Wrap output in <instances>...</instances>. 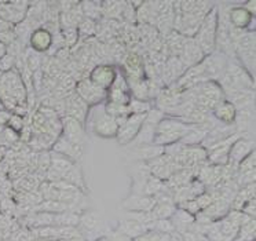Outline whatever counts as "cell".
<instances>
[{"label": "cell", "instance_id": "cell-9", "mask_svg": "<svg viewBox=\"0 0 256 241\" xmlns=\"http://www.w3.org/2000/svg\"><path fill=\"white\" fill-rule=\"evenodd\" d=\"M64 102H65V116L76 118L78 122L83 124L84 118L87 116L88 105L76 92H73L69 96H66L64 100Z\"/></svg>", "mask_w": 256, "mask_h": 241}, {"label": "cell", "instance_id": "cell-43", "mask_svg": "<svg viewBox=\"0 0 256 241\" xmlns=\"http://www.w3.org/2000/svg\"><path fill=\"white\" fill-rule=\"evenodd\" d=\"M109 241H134V240H131V238H128V237H126V236H122L120 234V233H113L110 237V240Z\"/></svg>", "mask_w": 256, "mask_h": 241}, {"label": "cell", "instance_id": "cell-24", "mask_svg": "<svg viewBox=\"0 0 256 241\" xmlns=\"http://www.w3.org/2000/svg\"><path fill=\"white\" fill-rule=\"evenodd\" d=\"M176 211L175 204H162V202H156V206L150 211L152 216L154 219H171L172 215Z\"/></svg>", "mask_w": 256, "mask_h": 241}, {"label": "cell", "instance_id": "cell-12", "mask_svg": "<svg viewBox=\"0 0 256 241\" xmlns=\"http://www.w3.org/2000/svg\"><path fill=\"white\" fill-rule=\"evenodd\" d=\"M202 56H204V54H202L198 44L194 42V39L193 38H186L184 51L178 56L184 66H196L197 64H200L202 61Z\"/></svg>", "mask_w": 256, "mask_h": 241}, {"label": "cell", "instance_id": "cell-36", "mask_svg": "<svg viewBox=\"0 0 256 241\" xmlns=\"http://www.w3.org/2000/svg\"><path fill=\"white\" fill-rule=\"evenodd\" d=\"M196 202H197V206L200 208V211H204L206 207H210L212 202H214V196H212L211 193H208V192H204L202 194H200L198 197H196L194 198Z\"/></svg>", "mask_w": 256, "mask_h": 241}, {"label": "cell", "instance_id": "cell-32", "mask_svg": "<svg viewBox=\"0 0 256 241\" xmlns=\"http://www.w3.org/2000/svg\"><path fill=\"white\" fill-rule=\"evenodd\" d=\"M25 66L28 68L32 73L42 69V56H40L39 52L34 50L29 51L28 56H26V65Z\"/></svg>", "mask_w": 256, "mask_h": 241}, {"label": "cell", "instance_id": "cell-11", "mask_svg": "<svg viewBox=\"0 0 256 241\" xmlns=\"http://www.w3.org/2000/svg\"><path fill=\"white\" fill-rule=\"evenodd\" d=\"M128 83L122 76L116 74L113 84L110 86L109 92V102L118 104V105H128L131 102V96L128 94Z\"/></svg>", "mask_w": 256, "mask_h": 241}, {"label": "cell", "instance_id": "cell-15", "mask_svg": "<svg viewBox=\"0 0 256 241\" xmlns=\"http://www.w3.org/2000/svg\"><path fill=\"white\" fill-rule=\"evenodd\" d=\"M52 43V34L50 32H47L46 29L38 28L34 29V32L29 36V44L30 48L36 52H44L51 47Z\"/></svg>", "mask_w": 256, "mask_h": 241}, {"label": "cell", "instance_id": "cell-5", "mask_svg": "<svg viewBox=\"0 0 256 241\" xmlns=\"http://www.w3.org/2000/svg\"><path fill=\"white\" fill-rule=\"evenodd\" d=\"M74 92L87 105H96V104H100L102 100H105L106 96H108V91L98 88L96 86H94L90 82V78H82V80H78Z\"/></svg>", "mask_w": 256, "mask_h": 241}, {"label": "cell", "instance_id": "cell-16", "mask_svg": "<svg viewBox=\"0 0 256 241\" xmlns=\"http://www.w3.org/2000/svg\"><path fill=\"white\" fill-rule=\"evenodd\" d=\"M145 232H148V230H146V228L144 224H140V222H136L134 219L127 218V216L120 219L118 226H117V233L126 236V237L131 238V240L138 238V237L144 234Z\"/></svg>", "mask_w": 256, "mask_h": 241}, {"label": "cell", "instance_id": "cell-39", "mask_svg": "<svg viewBox=\"0 0 256 241\" xmlns=\"http://www.w3.org/2000/svg\"><path fill=\"white\" fill-rule=\"evenodd\" d=\"M0 210H2V215H4V216H8V215H12V211L16 210V206H14V202L10 200V198H4V200H2L0 202Z\"/></svg>", "mask_w": 256, "mask_h": 241}, {"label": "cell", "instance_id": "cell-27", "mask_svg": "<svg viewBox=\"0 0 256 241\" xmlns=\"http://www.w3.org/2000/svg\"><path fill=\"white\" fill-rule=\"evenodd\" d=\"M82 12H83L84 18H88V20H92V21H96L98 18H100L102 16V12H100V3H95V2H84L82 3Z\"/></svg>", "mask_w": 256, "mask_h": 241}, {"label": "cell", "instance_id": "cell-28", "mask_svg": "<svg viewBox=\"0 0 256 241\" xmlns=\"http://www.w3.org/2000/svg\"><path fill=\"white\" fill-rule=\"evenodd\" d=\"M236 238L240 241H255V219H250L246 224H241Z\"/></svg>", "mask_w": 256, "mask_h": 241}, {"label": "cell", "instance_id": "cell-13", "mask_svg": "<svg viewBox=\"0 0 256 241\" xmlns=\"http://www.w3.org/2000/svg\"><path fill=\"white\" fill-rule=\"evenodd\" d=\"M254 146H255L254 145V140L238 138V140H236L233 145H232L230 150H228V163L234 164V166L238 167L240 162L248 156L250 152L255 150Z\"/></svg>", "mask_w": 256, "mask_h": 241}, {"label": "cell", "instance_id": "cell-26", "mask_svg": "<svg viewBox=\"0 0 256 241\" xmlns=\"http://www.w3.org/2000/svg\"><path fill=\"white\" fill-rule=\"evenodd\" d=\"M166 70H167V74L171 76V80H174V78H178L184 74V70H186V66L182 64V61L179 60L178 56H171L168 60L167 65H166Z\"/></svg>", "mask_w": 256, "mask_h": 241}, {"label": "cell", "instance_id": "cell-17", "mask_svg": "<svg viewBox=\"0 0 256 241\" xmlns=\"http://www.w3.org/2000/svg\"><path fill=\"white\" fill-rule=\"evenodd\" d=\"M124 66L127 69V74L130 80L142 78L144 64H142V56L140 54H136V52H128L127 56L124 58Z\"/></svg>", "mask_w": 256, "mask_h": 241}, {"label": "cell", "instance_id": "cell-18", "mask_svg": "<svg viewBox=\"0 0 256 241\" xmlns=\"http://www.w3.org/2000/svg\"><path fill=\"white\" fill-rule=\"evenodd\" d=\"M201 212L206 214V216L211 219V222H216V220L224 218L230 212V202L222 200V198H215L211 206L206 207Z\"/></svg>", "mask_w": 256, "mask_h": 241}, {"label": "cell", "instance_id": "cell-35", "mask_svg": "<svg viewBox=\"0 0 256 241\" xmlns=\"http://www.w3.org/2000/svg\"><path fill=\"white\" fill-rule=\"evenodd\" d=\"M78 222H82V224H84L88 230H95V228L100 224V219L95 214L87 212L82 218H78Z\"/></svg>", "mask_w": 256, "mask_h": 241}, {"label": "cell", "instance_id": "cell-22", "mask_svg": "<svg viewBox=\"0 0 256 241\" xmlns=\"http://www.w3.org/2000/svg\"><path fill=\"white\" fill-rule=\"evenodd\" d=\"M184 42H186V38L182 36L179 32H176V30H171V32L167 34L166 47H167L168 51L171 52V56H179L182 54V51H184Z\"/></svg>", "mask_w": 256, "mask_h": 241}, {"label": "cell", "instance_id": "cell-19", "mask_svg": "<svg viewBox=\"0 0 256 241\" xmlns=\"http://www.w3.org/2000/svg\"><path fill=\"white\" fill-rule=\"evenodd\" d=\"M214 114L215 118L223 124H234L236 120V114H237V109L232 102L228 101H220L214 109Z\"/></svg>", "mask_w": 256, "mask_h": 241}, {"label": "cell", "instance_id": "cell-40", "mask_svg": "<svg viewBox=\"0 0 256 241\" xmlns=\"http://www.w3.org/2000/svg\"><path fill=\"white\" fill-rule=\"evenodd\" d=\"M14 64H16V58L6 54V56L0 60V69H2L3 72H8V70H12V68Z\"/></svg>", "mask_w": 256, "mask_h": 241}, {"label": "cell", "instance_id": "cell-2", "mask_svg": "<svg viewBox=\"0 0 256 241\" xmlns=\"http://www.w3.org/2000/svg\"><path fill=\"white\" fill-rule=\"evenodd\" d=\"M216 29H218V8L212 7L206 14L200 28L194 34V42L202 51V54H212L216 47Z\"/></svg>", "mask_w": 256, "mask_h": 241}, {"label": "cell", "instance_id": "cell-44", "mask_svg": "<svg viewBox=\"0 0 256 241\" xmlns=\"http://www.w3.org/2000/svg\"><path fill=\"white\" fill-rule=\"evenodd\" d=\"M6 153H7V149L4 146H0V163L4 160V157H6Z\"/></svg>", "mask_w": 256, "mask_h": 241}, {"label": "cell", "instance_id": "cell-21", "mask_svg": "<svg viewBox=\"0 0 256 241\" xmlns=\"http://www.w3.org/2000/svg\"><path fill=\"white\" fill-rule=\"evenodd\" d=\"M50 156H51L50 168L56 171V172H58V174H61L62 176L66 174L68 171H69V170L72 168L73 166L76 164L73 160H70L69 157L62 156V154L56 153V152H50Z\"/></svg>", "mask_w": 256, "mask_h": 241}, {"label": "cell", "instance_id": "cell-41", "mask_svg": "<svg viewBox=\"0 0 256 241\" xmlns=\"http://www.w3.org/2000/svg\"><path fill=\"white\" fill-rule=\"evenodd\" d=\"M10 118H12V113L8 112L7 109H0V127L6 126Z\"/></svg>", "mask_w": 256, "mask_h": 241}, {"label": "cell", "instance_id": "cell-14", "mask_svg": "<svg viewBox=\"0 0 256 241\" xmlns=\"http://www.w3.org/2000/svg\"><path fill=\"white\" fill-rule=\"evenodd\" d=\"M52 152L60 153L62 156L69 157L70 160L76 162V160H78L80 157L83 156V146L76 145V144L68 140L66 138H64L61 135V136L56 140V144L52 145Z\"/></svg>", "mask_w": 256, "mask_h": 241}, {"label": "cell", "instance_id": "cell-46", "mask_svg": "<svg viewBox=\"0 0 256 241\" xmlns=\"http://www.w3.org/2000/svg\"><path fill=\"white\" fill-rule=\"evenodd\" d=\"M100 241H105V238H100Z\"/></svg>", "mask_w": 256, "mask_h": 241}, {"label": "cell", "instance_id": "cell-20", "mask_svg": "<svg viewBox=\"0 0 256 241\" xmlns=\"http://www.w3.org/2000/svg\"><path fill=\"white\" fill-rule=\"evenodd\" d=\"M252 21V16L245 10L244 7H233L228 10V22L233 28L245 29Z\"/></svg>", "mask_w": 256, "mask_h": 241}, {"label": "cell", "instance_id": "cell-37", "mask_svg": "<svg viewBox=\"0 0 256 241\" xmlns=\"http://www.w3.org/2000/svg\"><path fill=\"white\" fill-rule=\"evenodd\" d=\"M7 126H8V128L12 130L14 132H21L24 128V118L22 116H18V114H12V118H10V120H8V123H7Z\"/></svg>", "mask_w": 256, "mask_h": 241}, {"label": "cell", "instance_id": "cell-45", "mask_svg": "<svg viewBox=\"0 0 256 241\" xmlns=\"http://www.w3.org/2000/svg\"><path fill=\"white\" fill-rule=\"evenodd\" d=\"M7 54V47L3 43H0V60Z\"/></svg>", "mask_w": 256, "mask_h": 241}, {"label": "cell", "instance_id": "cell-31", "mask_svg": "<svg viewBox=\"0 0 256 241\" xmlns=\"http://www.w3.org/2000/svg\"><path fill=\"white\" fill-rule=\"evenodd\" d=\"M61 36L65 43V47L70 48L73 46H76L78 42V28H69V29H62Z\"/></svg>", "mask_w": 256, "mask_h": 241}, {"label": "cell", "instance_id": "cell-29", "mask_svg": "<svg viewBox=\"0 0 256 241\" xmlns=\"http://www.w3.org/2000/svg\"><path fill=\"white\" fill-rule=\"evenodd\" d=\"M78 36H82V38H90L96 32V22L88 18H84L78 25Z\"/></svg>", "mask_w": 256, "mask_h": 241}, {"label": "cell", "instance_id": "cell-34", "mask_svg": "<svg viewBox=\"0 0 256 241\" xmlns=\"http://www.w3.org/2000/svg\"><path fill=\"white\" fill-rule=\"evenodd\" d=\"M50 152H40V153H38V167H36V171H40V172H44L46 174V171L50 168Z\"/></svg>", "mask_w": 256, "mask_h": 241}, {"label": "cell", "instance_id": "cell-10", "mask_svg": "<svg viewBox=\"0 0 256 241\" xmlns=\"http://www.w3.org/2000/svg\"><path fill=\"white\" fill-rule=\"evenodd\" d=\"M154 206H156L154 196H146V194H134L122 202V207L128 212H140V211L150 212Z\"/></svg>", "mask_w": 256, "mask_h": 241}, {"label": "cell", "instance_id": "cell-8", "mask_svg": "<svg viewBox=\"0 0 256 241\" xmlns=\"http://www.w3.org/2000/svg\"><path fill=\"white\" fill-rule=\"evenodd\" d=\"M62 136L66 138L68 140H70L76 145L83 146L84 138H86V134H84L83 124L78 122L76 118H62Z\"/></svg>", "mask_w": 256, "mask_h": 241}, {"label": "cell", "instance_id": "cell-4", "mask_svg": "<svg viewBox=\"0 0 256 241\" xmlns=\"http://www.w3.org/2000/svg\"><path fill=\"white\" fill-rule=\"evenodd\" d=\"M162 118H164V113L162 110H158V109L148 112L145 122L142 124L138 135H136L138 145H146V144H152L153 142L157 126H158V123L162 122Z\"/></svg>", "mask_w": 256, "mask_h": 241}, {"label": "cell", "instance_id": "cell-23", "mask_svg": "<svg viewBox=\"0 0 256 241\" xmlns=\"http://www.w3.org/2000/svg\"><path fill=\"white\" fill-rule=\"evenodd\" d=\"M135 154H136V158L138 160H145V162H152L158 156L164 154V148L158 145H140L136 148L135 150Z\"/></svg>", "mask_w": 256, "mask_h": 241}, {"label": "cell", "instance_id": "cell-38", "mask_svg": "<svg viewBox=\"0 0 256 241\" xmlns=\"http://www.w3.org/2000/svg\"><path fill=\"white\" fill-rule=\"evenodd\" d=\"M16 40H17V36L14 34V30L6 29V30L0 32V43H3L6 47L8 44H12V42H16Z\"/></svg>", "mask_w": 256, "mask_h": 241}, {"label": "cell", "instance_id": "cell-6", "mask_svg": "<svg viewBox=\"0 0 256 241\" xmlns=\"http://www.w3.org/2000/svg\"><path fill=\"white\" fill-rule=\"evenodd\" d=\"M94 132L100 135L102 138H110V136H116L117 130H118V124H117L116 118H112L110 114L105 112V108L100 109L98 116L94 118Z\"/></svg>", "mask_w": 256, "mask_h": 241}, {"label": "cell", "instance_id": "cell-30", "mask_svg": "<svg viewBox=\"0 0 256 241\" xmlns=\"http://www.w3.org/2000/svg\"><path fill=\"white\" fill-rule=\"evenodd\" d=\"M134 241H171V234L156 232V230H148Z\"/></svg>", "mask_w": 256, "mask_h": 241}, {"label": "cell", "instance_id": "cell-25", "mask_svg": "<svg viewBox=\"0 0 256 241\" xmlns=\"http://www.w3.org/2000/svg\"><path fill=\"white\" fill-rule=\"evenodd\" d=\"M62 180H65L70 185L76 186L78 189H84V178L82 174V170L78 166H73L72 168L68 171L66 174L62 176Z\"/></svg>", "mask_w": 256, "mask_h": 241}, {"label": "cell", "instance_id": "cell-7", "mask_svg": "<svg viewBox=\"0 0 256 241\" xmlns=\"http://www.w3.org/2000/svg\"><path fill=\"white\" fill-rule=\"evenodd\" d=\"M116 78V72L112 65H96L90 73V82L100 90L108 91Z\"/></svg>", "mask_w": 256, "mask_h": 241}, {"label": "cell", "instance_id": "cell-33", "mask_svg": "<svg viewBox=\"0 0 256 241\" xmlns=\"http://www.w3.org/2000/svg\"><path fill=\"white\" fill-rule=\"evenodd\" d=\"M255 150H252L248 156L242 158L238 164V168H237V174L238 172H245V171H252L255 170Z\"/></svg>", "mask_w": 256, "mask_h": 241}, {"label": "cell", "instance_id": "cell-3", "mask_svg": "<svg viewBox=\"0 0 256 241\" xmlns=\"http://www.w3.org/2000/svg\"><path fill=\"white\" fill-rule=\"evenodd\" d=\"M146 114L148 113H144V114H130L124 120V123L118 127L116 134V138L120 145H127L131 140H134L136 138L142 124L145 122Z\"/></svg>", "mask_w": 256, "mask_h": 241}, {"label": "cell", "instance_id": "cell-1", "mask_svg": "<svg viewBox=\"0 0 256 241\" xmlns=\"http://www.w3.org/2000/svg\"><path fill=\"white\" fill-rule=\"evenodd\" d=\"M193 128V126L184 123L182 120L176 118H162L158 123L153 138V144L158 146L171 145L184 138V135Z\"/></svg>", "mask_w": 256, "mask_h": 241}, {"label": "cell", "instance_id": "cell-42", "mask_svg": "<svg viewBox=\"0 0 256 241\" xmlns=\"http://www.w3.org/2000/svg\"><path fill=\"white\" fill-rule=\"evenodd\" d=\"M255 0H250V2H246V4L244 6V8L246 10V12H250V16H255Z\"/></svg>", "mask_w": 256, "mask_h": 241}]
</instances>
